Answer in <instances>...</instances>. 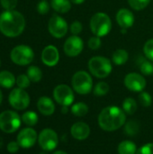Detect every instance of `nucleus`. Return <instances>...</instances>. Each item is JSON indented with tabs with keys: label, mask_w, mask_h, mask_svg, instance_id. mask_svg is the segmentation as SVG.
I'll list each match as a JSON object with an SVG mask.
<instances>
[{
	"label": "nucleus",
	"mask_w": 153,
	"mask_h": 154,
	"mask_svg": "<svg viewBox=\"0 0 153 154\" xmlns=\"http://www.w3.org/2000/svg\"><path fill=\"white\" fill-rule=\"evenodd\" d=\"M23 15L14 10H5L0 14V32L6 37L19 36L24 30Z\"/></svg>",
	"instance_id": "1"
},
{
	"label": "nucleus",
	"mask_w": 153,
	"mask_h": 154,
	"mask_svg": "<svg viewBox=\"0 0 153 154\" xmlns=\"http://www.w3.org/2000/svg\"><path fill=\"white\" fill-rule=\"evenodd\" d=\"M97 122L100 128L104 131L114 132L125 125L126 114L123 108L118 106H107L100 112Z\"/></svg>",
	"instance_id": "2"
},
{
	"label": "nucleus",
	"mask_w": 153,
	"mask_h": 154,
	"mask_svg": "<svg viewBox=\"0 0 153 154\" xmlns=\"http://www.w3.org/2000/svg\"><path fill=\"white\" fill-rule=\"evenodd\" d=\"M90 29L93 34L96 36L104 37L107 35L112 29L111 18L106 13H96L90 19Z\"/></svg>",
	"instance_id": "3"
},
{
	"label": "nucleus",
	"mask_w": 153,
	"mask_h": 154,
	"mask_svg": "<svg viewBox=\"0 0 153 154\" xmlns=\"http://www.w3.org/2000/svg\"><path fill=\"white\" fill-rule=\"evenodd\" d=\"M88 69L91 74L96 78L105 79L111 74L113 66L109 59L106 57L94 56L88 61Z\"/></svg>",
	"instance_id": "4"
},
{
	"label": "nucleus",
	"mask_w": 153,
	"mask_h": 154,
	"mask_svg": "<svg viewBox=\"0 0 153 154\" xmlns=\"http://www.w3.org/2000/svg\"><path fill=\"white\" fill-rule=\"evenodd\" d=\"M71 86L79 95H87L93 90V79L90 74L85 70L77 71L71 79Z\"/></svg>",
	"instance_id": "5"
},
{
	"label": "nucleus",
	"mask_w": 153,
	"mask_h": 154,
	"mask_svg": "<svg viewBox=\"0 0 153 154\" xmlns=\"http://www.w3.org/2000/svg\"><path fill=\"white\" fill-rule=\"evenodd\" d=\"M22 118L14 111L7 110L0 114V129L4 133L12 134L16 132L21 125Z\"/></svg>",
	"instance_id": "6"
},
{
	"label": "nucleus",
	"mask_w": 153,
	"mask_h": 154,
	"mask_svg": "<svg viewBox=\"0 0 153 154\" xmlns=\"http://www.w3.org/2000/svg\"><path fill=\"white\" fill-rule=\"evenodd\" d=\"M10 58L14 64L26 66L33 60L34 53L31 47L27 45H18L12 50Z\"/></svg>",
	"instance_id": "7"
},
{
	"label": "nucleus",
	"mask_w": 153,
	"mask_h": 154,
	"mask_svg": "<svg viewBox=\"0 0 153 154\" xmlns=\"http://www.w3.org/2000/svg\"><path fill=\"white\" fill-rule=\"evenodd\" d=\"M38 143L41 148L45 152H51L56 149L59 144V137L57 133L50 128L43 129L38 135Z\"/></svg>",
	"instance_id": "8"
},
{
	"label": "nucleus",
	"mask_w": 153,
	"mask_h": 154,
	"mask_svg": "<svg viewBox=\"0 0 153 154\" xmlns=\"http://www.w3.org/2000/svg\"><path fill=\"white\" fill-rule=\"evenodd\" d=\"M48 30L50 33L57 39L63 38L69 30L67 21L59 14H53L48 23Z\"/></svg>",
	"instance_id": "9"
},
{
	"label": "nucleus",
	"mask_w": 153,
	"mask_h": 154,
	"mask_svg": "<svg viewBox=\"0 0 153 154\" xmlns=\"http://www.w3.org/2000/svg\"><path fill=\"white\" fill-rule=\"evenodd\" d=\"M53 97L55 101L58 104H60L61 106H69L70 105H72L75 99L73 88H71L69 86L65 84L58 85L53 90Z\"/></svg>",
	"instance_id": "10"
},
{
	"label": "nucleus",
	"mask_w": 153,
	"mask_h": 154,
	"mask_svg": "<svg viewBox=\"0 0 153 154\" xmlns=\"http://www.w3.org/2000/svg\"><path fill=\"white\" fill-rule=\"evenodd\" d=\"M9 104L16 110H23L28 107L30 104V97L28 93L23 88H14L9 94Z\"/></svg>",
	"instance_id": "11"
},
{
	"label": "nucleus",
	"mask_w": 153,
	"mask_h": 154,
	"mask_svg": "<svg viewBox=\"0 0 153 154\" xmlns=\"http://www.w3.org/2000/svg\"><path fill=\"white\" fill-rule=\"evenodd\" d=\"M84 49V42L78 35L69 36L64 42L63 51L64 53L69 57L78 56Z\"/></svg>",
	"instance_id": "12"
},
{
	"label": "nucleus",
	"mask_w": 153,
	"mask_h": 154,
	"mask_svg": "<svg viewBox=\"0 0 153 154\" xmlns=\"http://www.w3.org/2000/svg\"><path fill=\"white\" fill-rule=\"evenodd\" d=\"M124 86L127 89L133 92H142L146 87V79L145 78L136 72L129 73L124 78Z\"/></svg>",
	"instance_id": "13"
},
{
	"label": "nucleus",
	"mask_w": 153,
	"mask_h": 154,
	"mask_svg": "<svg viewBox=\"0 0 153 154\" xmlns=\"http://www.w3.org/2000/svg\"><path fill=\"white\" fill-rule=\"evenodd\" d=\"M38 139L37 133L34 129L27 127L23 129L17 135V143L20 147L23 149H29L32 147Z\"/></svg>",
	"instance_id": "14"
},
{
	"label": "nucleus",
	"mask_w": 153,
	"mask_h": 154,
	"mask_svg": "<svg viewBox=\"0 0 153 154\" xmlns=\"http://www.w3.org/2000/svg\"><path fill=\"white\" fill-rule=\"evenodd\" d=\"M60 60V53L58 49L53 45L46 46L41 52V61L48 67H54Z\"/></svg>",
	"instance_id": "15"
},
{
	"label": "nucleus",
	"mask_w": 153,
	"mask_h": 154,
	"mask_svg": "<svg viewBox=\"0 0 153 154\" xmlns=\"http://www.w3.org/2000/svg\"><path fill=\"white\" fill-rule=\"evenodd\" d=\"M116 22L121 29H129L134 23L135 18L133 12L127 8H121L115 16Z\"/></svg>",
	"instance_id": "16"
},
{
	"label": "nucleus",
	"mask_w": 153,
	"mask_h": 154,
	"mask_svg": "<svg viewBox=\"0 0 153 154\" xmlns=\"http://www.w3.org/2000/svg\"><path fill=\"white\" fill-rule=\"evenodd\" d=\"M70 134L74 139L78 141H84L87 139L90 134V127L84 122H77L72 125Z\"/></svg>",
	"instance_id": "17"
},
{
	"label": "nucleus",
	"mask_w": 153,
	"mask_h": 154,
	"mask_svg": "<svg viewBox=\"0 0 153 154\" xmlns=\"http://www.w3.org/2000/svg\"><path fill=\"white\" fill-rule=\"evenodd\" d=\"M37 108L43 116H51L55 112V105L48 97H41L37 102Z\"/></svg>",
	"instance_id": "18"
},
{
	"label": "nucleus",
	"mask_w": 153,
	"mask_h": 154,
	"mask_svg": "<svg viewBox=\"0 0 153 154\" xmlns=\"http://www.w3.org/2000/svg\"><path fill=\"white\" fill-rule=\"evenodd\" d=\"M137 151L138 149L136 144L129 140L121 142L117 147L118 154H136Z\"/></svg>",
	"instance_id": "19"
},
{
	"label": "nucleus",
	"mask_w": 153,
	"mask_h": 154,
	"mask_svg": "<svg viewBox=\"0 0 153 154\" xmlns=\"http://www.w3.org/2000/svg\"><path fill=\"white\" fill-rule=\"evenodd\" d=\"M16 83V79L8 70L0 72V86L5 88H11Z\"/></svg>",
	"instance_id": "20"
},
{
	"label": "nucleus",
	"mask_w": 153,
	"mask_h": 154,
	"mask_svg": "<svg viewBox=\"0 0 153 154\" xmlns=\"http://www.w3.org/2000/svg\"><path fill=\"white\" fill-rule=\"evenodd\" d=\"M51 7L60 14H66L71 9L70 0H51Z\"/></svg>",
	"instance_id": "21"
},
{
	"label": "nucleus",
	"mask_w": 153,
	"mask_h": 154,
	"mask_svg": "<svg viewBox=\"0 0 153 154\" xmlns=\"http://www.w3.org/2000/svg\"><path fill=\"white\" fill-rule=\"evenodd\" d=\"M128 59H129V53L126 50H124V49H118L115 51L112 56L113 62L117 66L124 65V63L127 62Z\"/></svg>",
	"instance_id": "22"
},
{
	"label": "nucleus",
	"mask_w": 153,
	"mask_h": 154,
	"mask_svg": "<svg viewBox=\"0 0 153 154\" xmlns=\"http://www.w3.org/2000/svg\"><path fill=\"white\" fill-rule=\"evenodd\" d=\"M123 110L124 111V113L126 115H133L137 109H138V105L137 102L134 98L133 97H126L124 101H123V105H122Z\"/></svg>",
	"instance_id": "23"
},
{
	"label": "nucleus",
	"mask_w": 153,
	"mask_h": 154,
	"mask_svg": "<svg viewBox=\"0 0 153 154\" xmlns=\"http://www.w3.org/2000/svg\"><path fill=\"white\" fill-rule=\"evenodd\" d=\"M70 110L74 116H76L78 117H83L88 113V106L84 102H78V103L72 105Z\"/></svg>",
	"instance_id": "24"
},
{
	"label": "nucleus",
	"mask_w": 153,
	"mask_h": 154,
	"mask_svg": "<svg viewBox=\"0 0 153 154\" xmlns=\"http://www.w3.org/2000/svg\"><path fill=\"white\" fill-rule=\"evenodd\" d=\"M27 76L32 82H39L42 78V72L37 66H30L27 69Z\"/></svg>",
	"instance_id": "25"
},
{
	"label": "nucleus",
	"mask_w": 153,
	"mask_h": 154,
	"mask_svg": "<svg viewBox=\"0 0 153 154\" xmlns=\"http://www.w3.org/2000/svg\"><path fill=\"white\" fill-rule=\"evenodd\" d=\"M38 115L35 112L28 111L22 116V121L28 126H33L38 123Z\"/></svg>",
	"instance_id": "26"
},
{
	"label": "nucleus",
	"mask_w": 153,
	"mask_h": 154,
	"mask_svg": "<svg viewBox=\"0 0 153 154\" xmlns=\"http://www.w3.org/2000/svg\"><path fill=\"white\" fill-rule=\"evenodd\" d=\"M109 85L105 82V81H100L97 84H96V86L93 88V93L95 96L96 97H103L106 96L108 92H109Z\"/></svg>",
	"instance_id": "27"
},
{
	"label": "nucleus",
	"mask_w": 153,
	"mask_h": 154,
	"mask_svg": "<svg viewBox=\"0 0 153 154\" xmlns=\"http://www.w3.org/2000/svg\"><path fill=\"white\" fill-rule=\"evenodd\" d=\"M139 131H140V126H139V124L136 121H133V120L129 121L124 125V132L129 136L136 135L139 133Z\"/></svg>",
	"instance_id": "28"
},
{
	"label": "nucleus",
	"mask_w": 153,
	"mask_h": 154,
	"mask_svg": "<svg viewBox=\"0 0 153 154\" xmlns=\"http://www.w3.org/2000/svg\"><path fill=\"white\" fill-rule=\"evenodd\" d=\"M129 5L136 11H141L146 8L151 0H127Z\"/></svg>",
	"instance_id": "29"
},
{
	"label": "nucleus",
	"mask_w": 153,
	"mask_h": 154,
	"mask_svg": "<svg viewBox=\"0 0 153 154\" xmlns=\"http://www.w3.org/2000/svg\"><path fill=\"white\" fill-rule=\"evenodd\" d=\"M138 100H139V103L142 106H144V107H149L152 104V97H151V96L148 92H145V91H142V92L140 93Z\"/></svg>",
	"instance_id": "30"
},
{
	"label": "nucleus",
	"mask_w": 153,
	"mask_h": 154,
	"mask_svg": "<svg viewBox=\"0 0 153 154\" xmlns=\"http://www.w3.org/2000/svg\"><path fill=\"white\" fill-rule=\"evenodd\" d=\"M140 70L145 76H150L153 74V64L150 60H142L140 64Z\"/></svg>",
	"instance_id": "31"
},
{
	"label": "nucleus",
	"mask_w": 153,
	"mask_h": 154,
	"mask_svg": "<svg viewBox=\"0 0 153 154\" xmlns=\"http://www.w3.org/2000/svg\"><path fill=\"white\" fill-rule=\"evenodd\" d=\"M31 84V80L30 79L28 78L27 75H24V74H22V75H19L17 78H16V85L18 86V88H27Z\"/></svg>",
	"instance_id": "32"
},
{
	"label": "nucleus",
	"mask_w": 153,
	"mask_h": 154,
	"mask_svg": "<svg viewBox=\"0 0 153 154\" xmlns=\"http://www.w3.org/2000/svg\"><path fill=\"white\" fill-rule=\"evenodd\" d=\"M143 52L151 61H153V39L148 40L143 46Z\"/></svg>",
	"instance_id": "33"
},
{
	"label": "nucleus",
	"mask_w": 153,
	"mask_h": 154,
	"mask_svg": "<svg viewBox=\"0 0 153 154\" xmlns=\"http://www.w3.org/2000/svg\"><path fill=\"white\" fill-rule=\"evenodd\" d=\"M87 45H88V48L92 51H96V50H98L101 45H102V42H101V37H98V36H92L89 38L88 40V42H87Z\"/></svg>",
	"instance_id": "34"
},
{
	"label": "nucleus",
	"mask_w": 153,
	"mask_h": 154,
	"mask_svg": "<svg viewBox=\"0 0 153 154\" xmlns=\"http://www.w3.org/2000/svg\"><path fill=\"white\" fill-rule=\"evenodd\" d=\"M83 30V25L79 21H74L70 26H69V31L73 35H78Z\"/></svg>",
	"instance_id": "35"
},
{
	"label": "nucleus",
	"mask_w": 153,
	"mask_h": 154,
	"mask_svg": "<svg viewBox=\"0 0 153 154\" xmlns=\"http://www.w3.org/2000/svg\"><path fill=\"white\" fill-rule=\"evenodd\" d=\"M37 11L40 14H46L50 11V5L46 0H41L37 5Z\"/></svg>",
	"instance_id": "36"
},
{
	"label": "nucleus",
	"mask_w": 153,
	"mask_h": 154,
	"mask_svg": "<svg viewBox=\"0 0 153 154\" xmlns=\"http://www.w3.org/2000/svg\"><path fill=\"white\" fill-rule=\"evenodd\" d=\"M0 4L5 10H14L17 5V0H0Z\"/></svg>",
	"instance_id": "37"
},
{
	"label": "nucleus",
	"mask_w": 153,
	"mask_h": 154,
	"mask_svg": "<svg viewBox=\"0 0 153 154\" xmlns=\"http://www.w3.org/2000/svg\"><path fill=\"white\" fill-rule=\"evenodd\" d=\"M136 154H153V143H149L141 146Z\"/></svg>",
	"instance_id": "38"
},
{
	"label": "nucleus",
	"mask_w": 153,
	"mask_h": 154,
	"mask_svg": "<svg viewBox=\"0 0 153 154\" xmlns=\"http://www.w3.org/2000/svg\"><path fill=\"white\" fill-rule=\"evenodd\" d=\"M19 147H20V145H19V143H18L17 142H10V143L7 144L6 149H7V151H8L10 153H15V152H18Z\"/></svg>",
	"instance_id": "39"
},
{
	"label": "nucleus",
	"mask_w": 153,
	"mask_h": 154,
	"mask_svg": "<svg viewBox=\"0 0 153 154\" xmlns=\"http://www.w3.org/2000/svg\"><path fill=\"white\" fill-rule=\"evenodd\" d=\"M68 112H69V106H62V107H61V113L62 114H67Z\"/></svg>",
	"instance_id": "40"
},
{
	"label": "nucleus",
	"mask_w": 153,
	"mask_h": 154,
	"mask_svg": "<svg viewBox=\"0 0 153 154\" xmlns=\"http://www.w3.org/2000/svg\"><path fill=\"white\" fill-rule=\"evenodd\" d=\"M71 3L75 4V5H80V4H83L86 0H70Z\"/></svg>",
	"instance_id": "41"
},
{
	"label": "nucleus",
	"mask_w": 153,
	"mask_h": 154,
	"mask_svg": "<svg viewBox=\"0 0 153 154\" xmlns=\"http://www.w3.org/2000/svg\"><path fill=\"white\" fill-rule=\"evenodd\" d=\"M53 154H68L67 152H63V151H57V152H55Z\"/></svg>",
	"instance_id": "42"
},
{
	"label": "nucleus",
	"mask_w": 153,
	"mask_h": 154,
	"mask_svg": "<svg viewBox=\"0 0 153 154\" xmlns=\"http://www.w3.org/2000/svg\"><path fill=\"white\" fill-rule=\"evenodd\" d=\"M2 99H3V95H2V92H1V90H0V105H1V103H2Z\"/></svg>",
	"instance_id": "43"
},
{
	"label": "nucleus",
	"mask_w": 153,
	"mask_h": 154,
	"mask_svg": "<svg viewBox=\"0 0 153 154\" xmlns=\"http://www.w3.org/2000/svg\"><path fill=\"white\" fill-rule=\"evenodd\" d=\"M2 146V138L0 137V147Z\"/></svg>",
	"instance_id": "44"
},
{
	"label": "nucleus",
	"mask_w": 153,
	"mask_h": 154,
	"mask_svg": "<svg viewBox=\"0 0 153 154\" xmlns=\"http://www.w3.org/2000/svg\"><path fill=\"white\" fill-rule=\"evenodd\" d=\"M40 154H48V153H47V152H46L44 151V152H41V153H40Z\"/></svg>",
	"instance_id": "45"
},
{
	"label": "nucleus",
	"mask_w": 153,
	"mask_h": 154,
	"mask_svg": "<svg viewBox=\"0 0 153 154\" xmlns=\"http://www.w3.org/2000/svg\"><path fill=\"white\" fill-rule=\"evenodd\" d=\"M0 64H1V61H0Z\"/></svg>",
	"instance_id": "46"
}]
</instances>
